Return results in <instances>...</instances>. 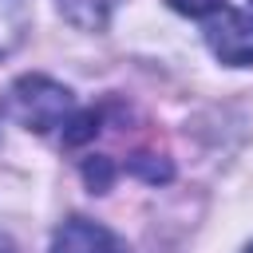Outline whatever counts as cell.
<instances>
[{
	"mask_svg": "<svg viewBox=\"0 0 253 253\" xmlns=\"http://www.w3.org/2000/svg\"><path fill=\"white\" fill-rule=\"evenodd\" d=\"M12 111L36 134L67 130L75 123V115H79L75 111V95L63 83L47 79V75H24V79H16V87H12Z\"/></svg>",
	"mask_w": 253,
	"mask_h": 253,
	"instance_id": "obj_1",
	"label": "cell"
},
{
	"mask_svg": "<svg viewBox=\"0 0 253 253\" xmlns=\"http://www.w3.org/2000/svg\"><path fill=\"white\" fill-rule=\"evenodd\" d=\"M206 43L221 63L249 67L253 63V8H221L206 24Z\"/></svg>",
	"mask_w": 253,
	"mask_h": 253,
	"instance_id": "obj_2",
	"label": "cell"
},
{
	"mask_svg": "<svg viewBox=\"0 0 253 253\" xmlns=\"http://www.w3.org/2000/svg\"><path fill=\"white\" fill-rule=\"evenodd\" d=\"M51 253H126V245L91 217H67L51 233Z\"/></svg>",
	"mask_w": 253,
	"mask_h": 253,
	"instance_id": "obj_3",
	"label": "cell"
},
{
	"mask_svg": "<svg viewBox=\"0 0 253 253\" xmlns=\"http://www.w3.org/2000/svg\"><path fill=\"white\" fill-rule=\"evenodd\" d=\"M28 24H32L28 0H0V55L16 51V47L24 43Z\"/></svg>",
	"mask_w": 253,
	"mask_h": 253,
	"instance_id": "obj_4",
	"label": "cell"
},
{
	"mask_svg": "<svg viewBox=\"0 0 253 253\" xmlns=\"http://www.w3.org/2000/svg\"><path fill=\"white\" fill-rule=\"evenodd\" d=\"M174 12H182V16H210V12H221L225 4L221 0H166Z\"/></svg>",
	"mask_w": 253,
	"mask_h": 253,
	"instance_id": "obj_5",
	"label": "cell"
},
{
	"mask_svg": "<svg viewBox=\"0 0 253 253\" xmlns=\"http://www.w3.org/2000/svg\"><path fill=\"white\" fill-rule=\"evenodd\" d=\"M0 253H16V245H12V237L0 229Z\"/></svg>",
	"mask_w": 253,
	"mask_h": 253,
	"instance_id": "obj_6",
	"label": "cell"
},
{
	"mask_svg": "<svg viewBox=\"0 0 253 253\" xmlns=\"http://www.w3.org/2000/svg\"><path fill=\"white\" fill-rule=\"evenodd\" d=\"M245 253H253V245H249V249H245Z\"/></svg>",
	"mask_w": 253,
	"mask_h": 253,
	"instance_id": "obj_7",
	"label": "cell"
}]
</instances>
